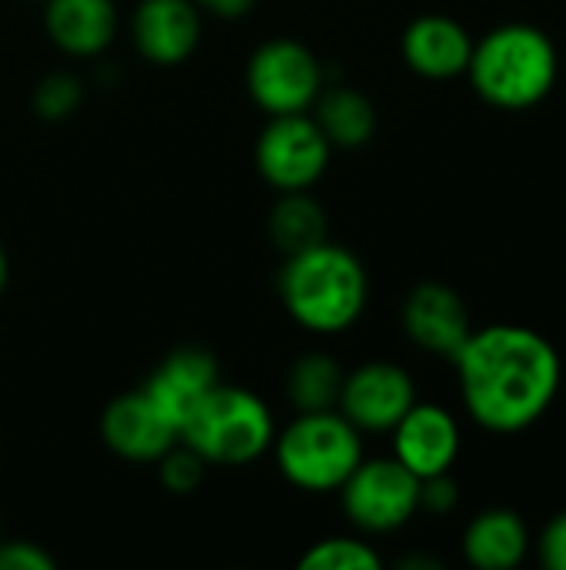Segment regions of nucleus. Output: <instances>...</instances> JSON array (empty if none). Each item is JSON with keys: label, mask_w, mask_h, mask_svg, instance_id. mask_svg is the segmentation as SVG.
I'll return each instance as SVG.
<instances>
[{"label": "nucleus", "mask_w": 566, "mask_h": 570, "mask_svg": "<svg viewBox=\"0 0 566 570\" xmlns=\"http://www.w3.org/2000/svg\"><path fill=\"white\" fill-rule=\"evenodd\" d=\"M100 438L117 458L130 464H157L180 441V431L163 417V411L140 387L113 397L103 407Z\"/></svg>", "instance_id": "10"}, {"label": "nucleus", "mask_w": 566, "mask_h": 570, "mask_svg": "<svg viewBox=\"0 0 566 570\" xmlns=\"http://www.w3.org/2000/svg\"><path fill=\"white\" fill-rule=\"evenodd\" d=\"M337 494L347 521L364 534H394L420 511V478L397 458H364Z\"/></svg>", "instance_id": "6"}, {"label": "nucleus", "mask_w": 566, "mask_h": 570, "mask_svg": "<svg viewBox=\"0 0 566 570\" xmlns=\"http://www.w3.org/2000/svg\"><path fill=\"white\" fill-rule=\"evenodd\" d=\"M277 438L270 407L244 387L217 384L180 428V444L203 458V464L244 468L260 461Z\"/></svg>", "instance_id": "4"}, {"label": "nucleus", "mask_w": 566, "mask_h": 570, "mask_svg": "<svg viewBox=\"0 0 566 570\" xmlns=\"http://www.w3.org/2000/svg\"><path fill=\"white\" fill-rule=\"evenodd\" d=\"M400 53L414 73H420L427 80H454V77L467 73L470 53H474V37L454 17L424 13L407 23V30L400 37Z\"/></svg>", "instance_id": "15"}, {"label": "nucleus", "mask_w": 566, "mask_h": 570, "mask_svg": "<svg viewBox=\"0 0 566 570\" xmlns=\"http://www.w3.org/2000/svg\"><path fill=\"white\" fill-rule=\"evenodd\" d=\"M460 504V484L447 474H434L420 481V511L427 514H450Z\"/></svg>", "instance_id": "25"}, {"label": "nucleus", "mask_w": 566, "mask_h": 570, "mask_svg": "<svg viewBox=\"0 0 566 570\" xmlns=\"http://www.w3.org/2000/svg\"><path fill=\"white\" fill-rule=\"evenodd\" d=\"M324 83V63L300 40H267L247 60V90L254 104L270 117L307 114Z\"/></svg>", "instance_id": "7"}, {"label": "nucleus", "mask_w": 566, "mask_h": 570, "mask_svg": "<svg viewBox=\"0 0 566 570\" xmlns=\"http://www.w3.org/2000/svg\"><path fill=\"white\" fill-rule=\"evenodd\" d=\"M330 140L324 137L320 124L307 114H280L270 117V124L257 137V170L260 177L287 194V190H307L314 187L327 164H330Z\"/></svg>", "instance_id": "8"}, {"label": "nucleus", "mask_w": 566, "mask_h": 570, "mask_svg": "<svg viewBox=\"0 0 566 570\" xmlns=\"http://www.w3.org/2000/svg\"><path fill=\"white\" fill-rule=\"evenodd\" d=\"M314 120L320 124L330 147L340 150H360L377 134V110L370 97L350 83H324V90L314 100Z\"/></svg>", "instance_id": "18"}, {"label": "nucleus", "mask_w": 566, "mask_h": 570, "mask_svg": "<svg viewBox=\"0 0 566 570\" xmlns=\"http://www.w3.org/2000/svg\"><path fill=\"white\" fill-rule=\"evenodd\" d=\"M530 551V528L514 508H487L464 531V558L480 570L520 568Z\"/></svg>", "instance_id": "17"}, {"label": "nucleus", "mask_w": 566, "mask_h": 570, "mask_svg": "<svg viewBox=\"0 0 566 570\" xmlns=\"http://www.w3.org/2000/svg\"><path fill=\"white\" fill-rule=\"evenodd\" d=\"M390 434H394V458L420 481L434 474H447L460 458V424L440 404L417 401Z\"/></svg>", "instance_id": "12"}, {"label": "nucleus", "mask_w": 566, "mask_h": 570, "mask_svg": "<svg viewBox=\"0 0 566 570\" xmlns=\"http://www.w3.org/2000/svg\"><path fill=\"white\" fill-rule=\"evenodd\" d=\"M53 558L30 541H3L0 538V570H53Z\"/></svg>", "instance_id": "26"}, {"label": "nucleus", "mask_w": 566, "mask_h": 570, "mask_svg": "<svg viewBox=\"0 0 566 570\" xmlns=\"http://www.w3.org/2000/svg\"><path fill=\"white\" fill-rule=\"evenodd\" d=\"M220 384V364L207 347L183 344L170 351L157 371L147 377L143 391L163 411V417L180 431L183 421L197 411V404Z\"/></svg>", "instance_id": "13"}, {"label": "nucleus", "mask_w": 566, "mask_h": 570, "mask_svg": "<svg viewBox=\"0 0 566 570\" xmlns=\"http://www.w3.org/2000/svg\"><path fill=\"white\" fill-rule=\"evenodd\" d=\"M7 277H10V261H7V250H3V244H0V294H3V287H7Z\"/></svg>", "instance_id": "29"}, {"label": "nucleus", "mask_w": 566, "mask_h": 570, "mask_svg": "<svg viewBox=\"0 0 566 570\" xmlns=\"http://www.w3.org/2000/svg\"><path fill=\"white\" fill-rule=\"evenodd\" d=\"M414 404H417L414 377L400 364L370 361L344 374L337 411L360 434H390Z\"/></svg>", "instance_id": "9"}, {"label": "nucleus", "mask_w": 566, "mask_h": 570, "mask_svg": "<svg viewBox=\"0 0 566 570\" xmlns=\"http://www.w3.org/2000/svg\"><path fill=\"white\" fill-rule=\"evenodd\" d=\"M203 471H207L203 458L193 454V451H190L187 444H180V441L157 461L160 484H163L170 494H190V491H197L200 481H203Z\"/></svg>", "instance_id": "23"}, {"label": "nucleus", "mask_w": 566, "mask_h": 570, "mask_svg": "<svg viewBox=\"0 0 566 570\" xmlns=\"http://www.w3.org/2000/svg\"><path fill=\"white\" fill-rule=\"evenodd\" d=\"M304 570H380V554L360 538H324L297 561Z\"/></svg>", "instance_id": "21"}, {"label": "nucleus", "mask_w": 566, "mask_h": 570, "mask_svg": "<svg viewBox=\"0 0 566 570\" xmlns=\"http://www.w3.org/2000/svg\"><path fill=\"white\" fill-rule=\"evenodd\" d=\"M200 7L193 0H140L130 20L133 47L157 67L183 63L200 43Z\"/></svg>", "instance_id": "14"}, {"label": "nucleus", "mask_w": 566, "mask_h": 570, "mask_svg": "<svg viewBox=\"0 0 566 570\" xmlns=\"http://www.w3.org/2000/svg\"><path fill=\"white\" fill-rule=\"evenodd\" d=\"M83 100V83L67 73V70H53L47 73L37 87H33V110L40 120H67Z\"/></svg>", "instance_id": "22"}, {"label": "nucleus", "mask_w": 566, "mask_h": 570, "mask_svg": "<svg viewBox=\"0 0 566 570\" xmlns=\"http://www.w3.org/2000/svg\"><path fill=\"white\" fill-rule=\"evenodd\" d=\"M560 53L547 30L534 23H500L474 40L467 77L480 100L500 110H530L550 97Z\"/></svg>", "instance_id": "3"}, {"label": "nucleus", "mask_w": 566, "mask_h": 570, "mask_svg": "<svg viewBox=\"0 0 566 570\" xmlns=\"http://www.w3.org/2000/svg\"><path fill=\"white\" fill-rule=\"evenodd\" d=\"M277 287L287 314L304 331L324 337L350 331L370 297V277L360 257L330 240L287 254Z\"/></svg>", "instance_id": "2"}, {"label": "nucleus", "mask_w": 566, "mask_h": 570, "mask_svg": "<svg viewBox=\"0 0 566 570\" xmlns=\"http://www.w3.org/2000/svg\"><path fill=\"white\" fill-rule=\"evenodd\" d=\"M47 37L70 57H97L113 43L117 7L113 0H47Z\"/></svg>", "instance_id": "16"}, {"label": "nucleus", "mask_w": 566, "mask_h": 570, "mask_svg": "<svg viewBox=\"0 0 566 570\" xmlns=\"http://www.w3.org/2000/svg\"><path fill=\"white\" fill-rule=\"evenodd\" d=\"M397 568L404 570H414V568H424V570H440L444 564L437 561V558H424V554H410V558H400V564Z\"/></svg>", "instance_id": "28"}, {"label": "nucleus", "mask_w": 566, "mask_h": 570, "mask_svg": "<svg viewBox=\"0 0 566 570\" xmlns=\"http://www.w3.org/2000/svg\"><path fill=\"white\" fill-rule=\"evenodd\" d=\"M274 458L297 491L334 494L364 461V438L340 411H310L274 438Z\"/></svg>", "instance_id": "5"}, {"label": "nucleus", "mask_w": 566, "mask_h": 570, "mask_svg": "<svg viewBox=\"0 0 566 570\" xmlns=\"http://www.w3.org/2000/svg\"><path fill=\"white\" fill-rule=\"evenodd\" d=\"M193 3L203 13H214L220 20H240V17H247L257 7V0H193Z\"/></svg>", "instance_id": "27"}, {"label": "nucleus", "mask_w": 566, "mask_h": 570, "mask_svg": "<svg viewBox=\"0 0 566 570\" xmlns=\"http://www.w3.org/2000/svg\"><path fill=\"white\" fill-rule=\"evenodd\" d=\"M534 551H537L540 568L566 570V511L554 514V518L544 524L540 538L534 541Z\"/></svg>", "instance_id": "24"}, {"label": "nucleus", "mask_w": 566, "mask_h": 570, "mask_svg": "<svg viewBox=\"0 0 566 570\" xmlns=\"http://www.w3.org/2000/svg\"><path fill=\"white\" fill-rule=\"evenodd\" d=\"M404 331L407 337L437 357L454 361V354L467 344V337L474 334V321L470 311L464 304V297L437 281L417 284L407 301H404Z\"/></svg>", "instance_id": "11"}, {"label": "nucleus", "mask_w": 566, "mask_h": 570, "mask_svg": "<svg viewBox=\"0 0 566 570\" xmlns=\"http://www.w3.org/2000/svg\"><path fill=\"white\" fill-rule=\"evenodd\" d=\"M267 230H270V240L287 257V254H297L327 240V210L307 190H287L270 207Z\"/></svg>", "instance_id": "19"}, {"label": "nucleus", "mask_w": 566, "mask_h": 570, "mask_svg": "<svg viewBox=\"0 0 566 570\" xmlns=\"http://www.w3.org/2000/svg\"><path fill=\"white\" fill-rule=\"evenodd\" d=\"M344 387V371L327 351H307L287 371V401L297 414L310 411H337Z\"/></svg>", "instance_id": "20"}, {"label": "nucleus", "mask_w": 566, "mask_h": 570, "mask_svg": "<svg viewBox=\"0 0 566 570\" xmlns=\"http://www.w3.org/2000/svg\"><path fill=\"white\" fill-rule=\"evenodd\" d=\"M454 367L467 414L490 434L534 428L554 407L564 384L560 351L524 324L474 331L454 354Z\"/></svg>", "instance_id": "1"}]
</instances>
